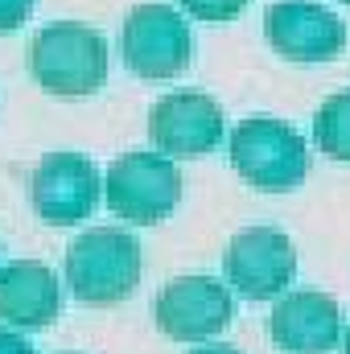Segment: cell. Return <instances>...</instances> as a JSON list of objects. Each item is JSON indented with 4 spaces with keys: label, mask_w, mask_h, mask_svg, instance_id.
I'll return each mask as SVG.
<instances>
[{
    "label": "cell",
    "mask_w": 350,
    "mask_h": 354,
    "mask_svg": "<svg viewBox=\"0 0 350 354\" xmlns=\"http://www.w3.org/2000/svg\"><path fill=\"white\" fill-rule=\"evenodd\" d=\"M140 268H145L140 243L124 227H91L66 248L62 272H66L71 292L83 305L107 309L136 292Z\"/></svg>",
    "instance_id": "6da1fadb"
},
{
    "label": "cell",
    "mask_w": 350,
    "mask_h": 354,
    "mask_svg": "<svg viewBox=\"0 0 350 354\" xmlns=\"http://www.w3.org/2000/svg\"><path fill=\"white\" fill-rule=\"evenodd\" d=\"M29 75L58 99L95 95L107 79V41L83 21H54L29 46Z\"/></svg>",
    "instance_id": "7a4b0ae2"
},
{
    "label": "cell",
    "mask_w": 350,
    "mask_h": 354,
    "mask_svg": "<svg viewBox=\"0 0 350 354\" xmlns=\"http://www.w3.org/2000/svg\"><path fill=\"white\" fill-rule=\"evenodd\" d=\"M231 165L260 194H288L309 177V149L284 120L252 115L231 132Z\"/></svg>",
    "instance_id": "3957f363"
},
{
    "label": "cell",
    "mask_w": 350,
    "mask_h": 354,
    "mask_svg": "<svg viewBox=\"0 0 350 354\" xmlns=\"http://www.w3.org/2000/svg\"><path fill=\"white\" fill-rule=\"evenodd\" d=\"M103 198L116 218L153 227L181 202V174L161 153H124L103 174Z\"/></svg>",
    "instance_id": "277c9868"
},
{
    "label": "cell",
    "mask_w": 350,
    "mask_h": 354,
    "mask_svg": "<svg viewBox=\"0 0 350 354\" xmlns=\"http://www.w3.org/2000/svg\"><path fill=\"white\" fill-rule=\"evenodd\" d=\"M120 54L140 79H177L194 62V33L169 4H136L120 25Z\"/></svg>",
    "instance_id": "5b68a950"
},
{
    "label": "cell",
    "mask_w": 350,
    "mask_h": 354,
    "mask_svg": "<svg viewBox=\"0 0 350 354\" xmlns=\"http://www.w3.org/2000/svg\"><path fill=\"white\" fill-rule=\"evenodd\" d=\"M153 317L174 342H206L231 326L235 301L214 276H177L157 292Z\"/></svg>",
    "instance_id": "8992f818"
},
{
    "label": "cell",
    "mask_w": 350,
    "mask_h": 354,
    "mask_svg": "<svg viewBox=\"0 0 350 354\" xmlns=\"http://www.w3.org/2000/svg\"><path fill=\"white\" fill-rule=\"evenodd\" d=\"M149 140L157 153L198 161L223 145V107L202 91H174L149 107Z\"/></svg>",
    "instance_id": "52a82bcc"
},
{
    "label": "cell",
    "mask_w": 350,
    "mask_h": 354,
    "mask_svg": "<svg viewBox=\"0 0 350 354\" xmlns=\"http://www.w3.org/2000/svg\"><path fill=\"white\" fill-rule=\"evenodd\" d=\"M99 169L79 153H46L29 181V202L42 223L75 227L99 206Z\"/></svg>",
    "instance_id": "ba28073f"
},
{
    "label": "cell",
    "mask_w": 350,
    "mask_h": 354,
    "mask_svg": "<svg viewBox=\"0 0 350 354\" xmlns=\"http://www.w3.org/2000/svg\"><path fill=\"white\" fill-rule=\"evenodd\" d=\"M264 37L288 62H330L347 46V25L317 0H276L264 12Z\"/></svg>",
    "instance_id": "9c48e42d"
},
{
    "label": "cell",
    "mask_w": 350,
    "mask_h": 354,
    "mask_svg": "<svg viewBox=\"0 0 350 354\" xmlns=\"http://www.w3.org/2000/svg\"><path fill=\"white\" fill-rule=\"evenodd\" d=\"M297 276V248L276 227H248L227 248V280L248 301L280 297Z\"/></svg>",
    "instance_id": "30bf717a"
},
{
    "label": "cell",
    "mask_w": 350,
    "mask_h": 354,
    "mask_svg": "<svg viewBox=\"0 0 350 354\" xmlns=\"http://www.w3.org/2000/svg\"><path fill=\"white\" fill-rule=\"evenodd\" d=\"M268 334L288 354H330L342 338V313L338 301L326 292H288L276 301L268 317Z\"/></svg>",
    "instance_id": "8fae6325"
},
{
    "label": "cell",
    "mask_w": 350,
    "mask_h": 354,
    "mask_svg": "<svg viewBox=\"0 0 350 354\" xmlns=\"http://www.w3.org/2000/svg\"><path fill=\"white\" fill-rule=\"evenodd\" d=\"M62 313L58 276L42 260H12L0 268V322L12 330H46Z\"/></svg>",
    "instance_id": "7c38bea8"
},
{
    "label": "cell",
    "mask_w": 350,
    "mask_h": 354,
    "mask_svg": "<svg viewBox=\"0 0 350 354\" xmlns=\"http://www.w3.org/2000/svg\"><path fill=\"white\" fill-rule=\"evenodd\" d=\"M313 140L330 161H350V91L330 95L313 115Z\"/></svg>",
    "instance_id": "4fadbf2b"
},
{
    "label": "cell",
    "mask_w": 350,
    "mask_h": 354,
    "mask_svg": "<svg viewBox=\"0 0 350 354\" xmlns=\"http://www.w3.org/2000/svg\"><path fill=\"white\" fill-rule=\"evenodd\" d=\"M181 8H185L194 21L219 25V21H235V17L248 8V0H181Z\"/></svg>",
    "instance_id": "5bb4252c"
},
{
    "label": "cell",
    "mask_w": 350,
    "mask_h": 354,
    "mask_svg": "<svg viewBox=\"0 0 350 354\" xmlns=\"http://www.w3.org/2000/svg\"><path fill=\"white\" fill-rule=\"evenodd\" d=\"M33 12V0H0V33H12L29 21Z\"/></svg>",
    "instance_id": "9a60e30c"
},
{
    "label": "cell",
    "mask_w": 350,
    "mask_h": 354,
    "mask_svg": "<svg viewBox=\"0 0 350 354\" xmlns=\"http://www.w3.org/2000/svg\"><path fill=\"white\" fill-rule=\"evenodd\" d=\"M0 354H33V346H29L17 330H4V326H0Z\"/></svg>",
    "instance_id": "2e32d148"
},
{
    "label": "cell",
    "mask_w": 350,
    "mask_h": 354,
    "mask_svg": "<svg viewBox=\"0 0 350 354\" xmlns=\"http://www.w3.org/2000/svg\"><path fill=\"white\" fill-rule=\"evenodd\" d=\"M190 354H243V351H235L227 342H206V346H198V351H190Z\"/></svg>",
    "instance_id": "e0dca14e"
},
{
    "label": "cell",
    "mask_w": 350,
    "mask_h": 354,
    "mask_svg": "<svg viewBox=\"0 0 350 354\" xmlns=\"http://www.w3.org/2000/svg\"><path fill=\"white\" fill-rule=\"evenodd\" d=\"M342 346H347V354H350V330H347V338H342Z\"/></svg>",
    "instance_id": "ac0fdd59"
},
{
    "label": "cell",
    "mask_w": 350,
    "mask_h": 354,
    "mask_svg": "<svg viewBox=\"0 0 350 354\" xmlns=\"http://www.w3.org/2000/svg\"><path fill=\"white\" fill-rule=\"evenodd\" d=\"M342 4H350V0H342Z\"/></svg>",
    "instance_id": "d6986e66"
}]
</instances>
